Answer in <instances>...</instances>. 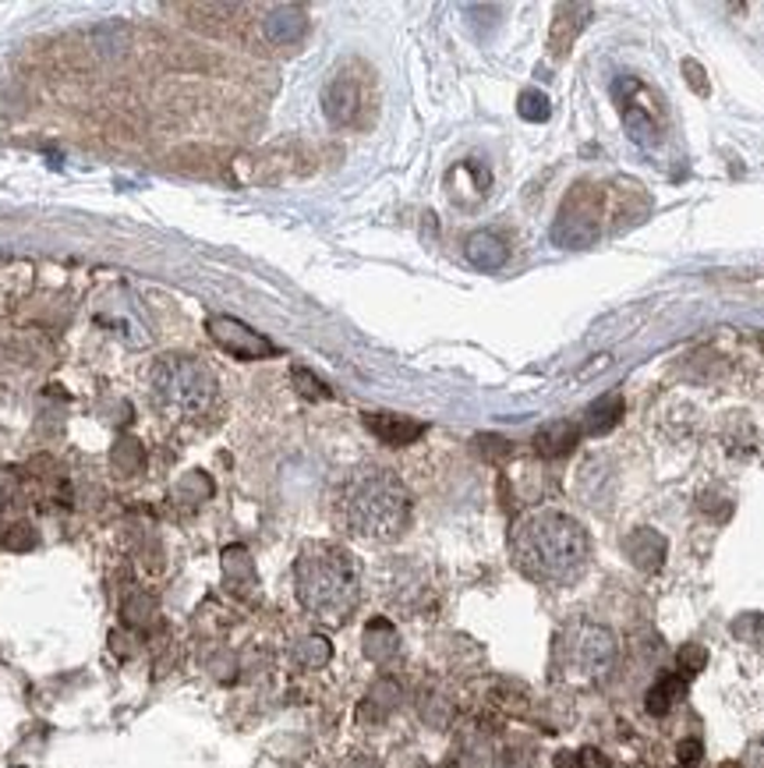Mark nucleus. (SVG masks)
<instances>
[{
	"instance_id": "obj_1",
	"label": "nucleus",
	"mask_w": 764,
	"mask_h": 768,
	"mask_svg": "<svg viewBox=\"0 0 764 768\" xmlns=\"http://www.w3.org/2000/svg\"><path fill=\"white\" fill-rule=\"evenodd\" d=\"M513 559L535 581L566 584L588 564V534L574 517L541 511L513 528Z\"/></svg>"
},
{
	"instance_id": "obj_2",
	"label": "nucleus",
	"mask_w": 764,
	"mask_h": 768,
	"mask_svg": "<svg viewBox=\"0 0 764 768\" xmlns=\"http://www.w3.org/2000/svg\"><path fill=\"white\" fill-rule=\"evenodd\" d=\"M295 581L301 606L326 624H343L358 606L361 595L358 559L340 545L329 542L304 545L295 564Z\"/></svg>"
},
{
	"instance_id": "obj_3",
	"label": "nucleus",
	"mask_w": 764,
	"mask_h": 768,
	"mask_svg": "<svg viewBox=\"0 0 764 768\" xmlns=\"http://www.w3.org/2000/svg\"><path fill=\"white\" fill-rule=\"evenodd\" d=\"M343 517L365 539H397L411 520V496L397 475L383 468L358 471L343 492Z\"/></svg>"
},
{
	"instance_id": "obj_4",
	"label": "nucleus",
	"mask_w": 764,
	"mask_h": 768,
	"mask_svg": "<svg viewBox=\"0 0 764 768\" xmlns=\"http://www.w3.org/2000/svg\"><path fill=\"white\" fill-rule=\"evenodd\" d=\"M216 387L220 382L210 373V365L185 358V354H171L152 368V396L160 407L174 411L180 418L205 415L216 404Z\"/></svg>"
},
{
	"instance_id": "obj_5",
	"label": "nucleus",
	"mask_w": 764,
	"mask_h": 768,
	"mask_svg": "<svg viewBox=\"0 0 764 768\" xmlns=\"http://www.w3.org/2000/svg\"><path fill=\"white\" fill-rule=\"evenodd\" d=\"M210 337L227 354H234V358H241V362H262V358H276V354H280L270 337H262L259 329L245 326L238 319H230V315H213V319H210Z\"/></svg>"
},
{
	"instance_id": "obj_6",
	"label": "nucleus",
	"mask_w": 764,
	"mask_h": 768,
	"mask_svg": "<svg viewBox=\"0 0 764 768\" xmlns=\"http://www.w3.org/2000/svg\"><path fill=\"white\" fill-rule=\"evenodd\" d=\"M361 106H365V81H361L358 75H347V72L333 75L326 92H323V114L329 117V125H337V128L358 125Z\"/></svg>"
},
{
	"instance_id": "obj_7",
	"label": "nucleus",
	"mask_w": 764,
	"mask_h": 768,
	"mask_svg": "<svg viewBox=\"0 0 764 768\" xmlns=\"http://www.w3.org/2000/svg\"><path fill=\"white\" fill-rule=\"evenodd\" d=\"M594 191H588V185H580V191H574L566 202H563V213H560V224H555V241H563L566 249H585V244L594 238Z\"/></svg>"
},
{
	"instance_id": "obj_8",
	"label": "nucleus",
	"mask_w": 764,
	"mask_h": 768,
	"mask_svg": "<svg viewBox=\"0 0 764 768\" xmlns=\"http://www.w3.org/2000/svg\"><path fill=\"white\" fill-rule=\"evenodd\" d=\"M616 663V634L609 627H580L577 634V666L588 677H605Z\"/></svg>"
},
{
	"instance_id": "obj_9",
	"label": "nucleus",
	"mask_w": 764,
	"mask_h": 768,
	"mask_svg": "<svg viewBox=\"0 0 764 768\" xmlns=\"http://www.w3.org/2000/svg\"><path fill=\"white\" fill-rule=\"evenodd\" d=\"M262 29H266V39L276 47H295L304 39L309 33V11L298 8V4H280L273 8L266 22H262Z\"/></svg>"
},
{
	"instance_id": "obj_10",
	"label": "nucleus",
	"mask_w": 764,
	"mask_h": 768,
	"mask_svg": "<svg viewBox=\"0 0 764 768\" xmlns=\"http://www.w3.org/2000/svg\"><path fill=\"white\" fill-rule=\"evenodd\" d=\"M365 429L386 446H408L425 432V425L404 415H390V411H375V415H365Z\"/></svg>"
},
{
	"instance_id": "obj_11",
	"label": "nucleus",
	"mask_w": 764,
	"mask_h": 768,
	"mask_svg": "<svg viewBox=\"0 0 764 768\" xmlns=\"http://www.w3.org/2000/svg\"><path fill=\"white\" fill-rule=\"evenodd\" d=\"M623 549H627V556H630V564L637 570H659L665 564V553H669V545H665V534H659L655 528H634L627 534V542H623Z\"/></svg>"
},
{
	"instance_id": "obj_12",
	"label": "nucleus",
	"mask_w": 764,
	"mask_h": 768,
	"mask_svg": "<svg viewBox=\"0 0 764 768\" xmlns=\"http://www.w3.org/2000/svg\"><path fill=\"white\" fill-rule=\"evenodd\" d=\"M489 185H492L489 171H485L481 163H475V160L456 163V167L447 174L450 199H453V202H461V205H464V191H471V205L481 202L485 196H489Z\"/></svg>"
},
{
	"instance_id": "obj_13",
	"label": "nucleus",
	"mask_w": 764,
	"mask_h": 768,
	"mask_svg": "<svg viewBox=\"0 0 764 768\" xmlns=\"http://www.w3.org/2000/svg\"><path fill=\"white\" fill-rule=\"evenodd\" d=\"M619 106H623V125H627L630 139H634L637 146H644V149L655 146V142H659L655 110H651L648 103H641V100H623Z\"/></svg>"
},
{
	"instance_id": "obj_14",
	"label": "nucleus",
	"mask_w": 764,
	"mask_h": 768,
	"mask_svg": "<svg viewBox=\"0 0 764 768\" xmlns=\"http://www.w3.org/2000/svg\"><path fill=\"white\" fill-rule=\"evenodd\" d=\"M467 259H471V266L492 273V269H503L506 266L510 249L503 244V238L489 235V230H478V235L467 238Z\"/></svg>"
},
{
	"instance_id": "obj_15",
	"label": "nucleus",
	"mask_w": 764,
	"mask_h": 768,
	"mask_svg": "<svg viewBox=\"0 0 764 768\" xmlns=\"http://www.w3.org/2000/svg\"><path fill=\"white\" fill-rule=\"evenodd\" d=\"M585 436L580 432V425H569V421H552L546 429H538L535 436V450L541 457H563L569 450L577 446V439Z\"/></svg>"
},
{
	"instance_id": "obj_16",
	"label": "nucleus",
	"mask_w": 764,
	"mask_h": 768,
	"mask_svg": "<svg viewBox=\"0 0 764 768\" xmlns=\"http://www.w3.org/2000/svg\"><path fill=\"white\" fill-rule=\"evenodd\" d=\"M619 415H623V396H619V393H605V396H599V401L588 407L580 432L605 436L609 429H616V425H619Z\"/></svg>"
},
{
	"instance_id": "obj_17",
	"label": "nucleus",
	"mask_w": 764,
	"mask_h": 768,
	"mask_svg": "<svg viewBox=\"0 0 764 768\" xmlns=\"http://www.w3.org/2000/svg\"><path fill=\"white\" fill-rule=\"evenodd\" d=\"M365 652L375 663H386L397 652V630L390 620H372L365 630Z\"/></svg>"
},
{
	"instance_id": "obj_18",
	"label": "nucleus",
	"mask_w": 764,
	"mask_h": 768,
	"mask_svg": "<svg viewBox=\"0 0 764 768\" xmlns=\"http://www.w3.org/2000/svg\"><path fill=\"white\" fill-rule=\"evenodd\" d=\"M679 691H684V677H662V680H655V688L648 691V712H651V716H665V712L676 705Z\"/></svg>"
},
{
	"instance_id": "obj_19",
	"label": "nucleus",
	"mask_w": 764,
	"mask_h": 768,
	"mask_svg": "<svg viewBox=\"0 0 764 768\" xmlns=\"http://www.w3.org/2000/svg\"><path fill=\"white\" fill-rule=\"evenodd\" d=\"M110 461H114V471L117 475H138L142 471V446L135 443V439H121V443L114 446V454H110Z\"/></svg>"
},
{
	"instance_id": "obj_20",
	"label": "nucleus",
	"mask_w": 764,
	"mask_h": 768,
	"mask_svg": "<svg viewBox=\"0 0 764 768\" xmlns=\"http://www.w3.org/2000/svg\"><path fill=\"white\" fill-rule=\"evenodd\" d=\"M517 114L524 121H531V125H541V121H549L552 106H549V96L538 92V89H524L521 100H517Z\"/></svg>"
},
{
	"instance_id": "obj_21",
	"label": "nucleus",
	"mask_w": 764,
	"mask_h": 768,
	"mask_svg": "<svg viewBox=\"0 0 764 768\" xmlns=\"http://www.w3.org/2000/svg\"><path fill=\"white\" fill-rule=\"evenodd\" d=\"M329 641L326 638H304L298 649H295V658L304 666V669H318L329 663Z\"/></svg>"
},
{
	"instance_id": "obj_22",
	"label": "nucleus",
	"mask_w": 764,
	"mask_h": 768,
	"mask_svg": "<svg viewBox=\"0 0 764 768\" xmlns=\"http://www.w3.org/2000/svg\"><path fill=\"white\" fill-rule=\"evenodd\" d=\"M290 376H295V382H298V393L309 396V401H329V396H333V390H326V382L315 379L309 368H295Z\"/></svg>"
},
{
	"instance_id": "obj_23",
	"label": "nucleus",
	"mask_w": 764,
	"mask_h": 768,
	"mask_svg": "<svg viewBox=\"0 0 764 768\" xmlns=\"http://www.w3.org/2000/svg\"><path fill=\"white\" fill-rule=\"evenodd\" d=\"M4 545L8 549H33L36 545V531H33V525H11L8 528V534H4Z\"/></svg>"
},
{
	"instance_id": "obj_24",
	"label": "nucleus",
	"mask_w": 764,
	"mask_h": 768,
	"mask_svg": "<svg viewBox=\"0 0 764 768\" xmlns=\"http://www.w3.org/2000/svg\"><path fill=\"white\" fill-rule=\"evenodd\" d=\"M704 663H707V655L701 644H687V649L679 652V669H684V673H701Z\"/></svg>"
},
{
	"instance_id": "obj_25",
	"label": "nucleus",
	"mask_w": 764,
	"mask_h": 768,
	"mask_svg": "<svg viewBox=\"0 0 764 768\" xmlns=\"http://www.w3.org/2000/svg\"><path fill=\"white\" fill-rule=\"evenodd\" d=\"M701 761V744L698 740H687V744H679V768H698Z\"/></svg>"
},
{
	"instance_id": "obj_26",
	"label": "nucleus",
	"mask_w": 764,
	"mask_h": 768,
	"mask_svg": "<svg viewBox=\"0 0 764 768\" xmlns=\"http://www.w3.org/2000/svg\"><path fill=\"white\" fill-rule=\"evenodd\" d=\"M684 75L693 89H698L701 96H707V81H704V72H701V64L698 61H684Z\"/></svg>"
},
{
	"instance_id": "obj_27",
	"label": "nucleus",
	"mask_w": 764,
	"mask_h": 768,
	"mask_svg": "<svg viewBox=\"0 0 764 768\" xmlns=\"http://www.w3.org/2000/svg\"><path fill=\"white\" fill-rule=\"evenodd\" d=\"M580 758H588V761H585L588 768H605V758H602V754H594V751H585Z\"/></svg>"
},
{
	"instance_id": "obj_28",
	"label": "nucleus",
	"mask_w": 764,
	"mask_h": 768,
	"mask_svg": "<svg viewBox=\"0 0 764 768\" xmlns=\"http://www.w3.org/2000/svg\"><path fill=\"white\" fill-rule=\"evenodd\" d=\"M761 344H764V340H761Z\"/></svg>"
}]
</instances>
